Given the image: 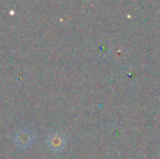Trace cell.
Wrapping results in <instances>:
<instances>
[{
  "mask_svg": "<svg viewBox=\"0 0 160 159\" xmlns=\"http://www.w3.org/2000/svg\"><path fill=\"white\" fill-rule=\"evenodd\" d=\"M35 141V135L32 131L28 130H20L15 133L14 135V142L21 148H28L34 143Z\"/></svg>",
  "mask_w": 160,
  "mask_h": 159,
  "instance_id": "1",
  "label": "cell"
},
{
  "mask_svg": "<svg viewBox=\"0 0 160 159\" xmlns=\"http://www.w3.org/2000/svg\"><path fill=\"white\" fill-rule=\"evenodd\" d=\"M47 146L53 152H60L64 148L65 143H67V140H65L64 135L59 132H55V133H51L48 135L46 140Z\"/></svg>",
  "mask_w": 160,
  "mask_h": 159,
  "instance_id": "2",
  "label": "cell"
}]
</instances>
